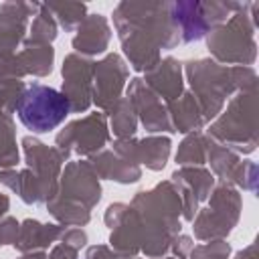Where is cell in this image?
<instances>
[{"mask_svg": "<svg viewBox=\"0 0 259 259\" xmlns=\"http://www.w3.org/2000/svg\"><path fill=\"white\" fill-rule=\"evenodd\" d=\"M71 103L69 99L47 85H30L24 89L16 103V113L24 127L36 134H45L55 130L69 115Z\"/></svg>", "mask_w": 259, "mask_h": 259, "instance_id": "6da1fadb", "label": "cell"}]
</instances>
